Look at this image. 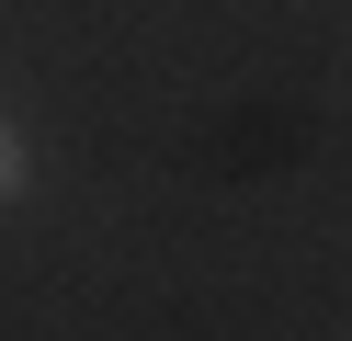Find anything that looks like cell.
I'll return each mask as SVG.
<instances>
[{
  "label": "cell",
  "instance_id": "6da1fadb",
  "mask_svg": "<svg viewBox=\"0 0 352 341\" xmlns=\"http://www.w3.org/2000/svg\"><path fill=\"white\" fill-rule=\"evenodd\" d=\"M23 194H34V136L12 125V114H0V216H12Z\"/></svg>",
  "mask_w": 352,
  "mask_h": 341
}]
</instances>
